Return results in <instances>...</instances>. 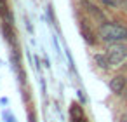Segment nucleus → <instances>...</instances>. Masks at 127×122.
Listing matches in <instances>:
<instances>
[{
    "instance_id": "f257e3e1",
    "label": "nucleus",
    "mask_w": 127,
    "mask_h": 122,
    "mask_svg": "<svg viewBox=\"0 0 127 122\" xmlns=\"http://www.w3.org/2000/svg\"><path fill=\"white\" fill-rule=\"evenodd\" d=\"M99 35L106 42H124V40H127V28L120 26V25L106 23V25L101 26Z\"/></svg>"
},
{
    "instance_id": "f03ea898",
    "label": "nucleus",
    "mask_w": 127,
    "mask_h": 122,
    "mask_svg": "<svg viewBox=\"0 0 127 122\" xmlns=\"http://www.w3.org/2000/svg\"><path fill=\"white\" fill-rule=\"evenodd\" d=\"M106 58L110 61V65L113 66H118L125 58H127V45H122V44H115L108 49L106 52Z\"/></svg>"
},
{
    "instance_id": "7ed1b4c3",
    "label": "nucleus",
    "mask_w": 127,
    "mask_h": 122,
    "mask_svg": "<svg viewBox=\"0 0 127 122\" xmlns=\"http://www.w3.org/2000/svg\"><path fill=\"white\" fill-rule=\"evenodd\" d=\"M125 84H127V80H125V77L124 75H117V77H113L111 79V82H110V89L113 91V92H122L124 91V87H125Z\"/></svg>"
},
{
    "instance_id": "20e7f679",
    "label": "nucleus",
    "mask_w": 127,
    "mask_h": 122,
    "mask_svg": "<svg viewBox=\"0 0 127 122\" xmlns=\"http://www.w3.org/2000/svg\"><path fill=\"white\" fill-rule=\"evenodd\" d=\"M96 61H97V65H99L101 68H108V66H110V61H108V58H106V56L97 54V56H96Z\"/></svg>"
},
{
    "instance_id": "39448f33",
    "label": "nucleus",
    "mask_w": 127,
    "mask_h": 122,
    "mask_svg": "<svg viewBox=\"0 0 127 122\" xmlns=\"http://www.w3.org/2000/svg\"><path fill=\"white\" fill-rule=\"evenodd\" d=\"M103 2H104L106 5H110V7H117V5L120 4V0H103Z\"/></svg>"
},
{
    "instance_id": "423d86ee",
    "label": "nucleus",
    "mask_w": 127,
    "mask_h": 122,
    "mask_svg": "<svg viewBox=\"0 0 127 122\" xmlns=\"http://www.w3.org/2000/svg\"><path fill=\"white\" fill-rule=\"evenodd\" d=\"M120 122H127V115H125V117H122V119H120Z\"/></svg>"
}]
</instances>
